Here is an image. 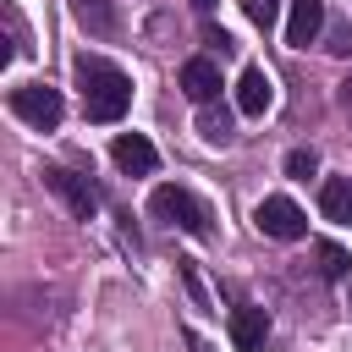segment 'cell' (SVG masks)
I'll return each mask as SVG.
<instances>
[{
	"label": "cell",
	"mask_w": 352,
	"mask_h": 352,
	"mask_svg": "<svg viewBox=\"0 0 352 352\" xmlns=\"http://www.w3.org/2000/svg\"><path fill=\"white\" fill-rule=\"evenodd\" d=\"M319 209L324 220H352V176H330L319 187Z\"/></svg>",
	"instance_id": "cell-11"
},
{
	"label": "cell",
	"mask_w": 352,
	"mask_h": 352,
	"mask_svg": "<svg viewBox=\"0 0 352 352\" xmlns=\"http://www.w3.org/2000/svg\"><path fill=\"white\" fill-rule=\"evenodd\" d=\"M253 220H258V231H264V236H275V242H297V236L308 231V214H302V209H297V204H292L286 192L264 198Z\"/></svg>",
	"instance_id": "cell-4"
},
{
	"label": "cell",
	"mask_w": 352,
	"mask_h": 352,
	"mask_svg": "<svg viewBox=\"0 0 352 352\" xmlns=\"http://www.w3.org/2000/svg\"><path fill=\"white\" fill-rule=\"evenodd\" d=\"M192 6H198V11H209V6H214V0H192Z\"/></svg>",
	"instance_id": "cell-19"
},
{
	"label": "cell",
	"mask_w": 352,
	"mask_h": 352,
	"mask_svg": "<svg viewBox=\"0 0 352 352\" xmlns=\"http://www.w3.org/2000/svg\"><path fill=\"white\" fill-rule=\"evenodd\" d=\"M148 209L160 214V220H170V226H182L187 236H209V209L187 192V187H154V198H148Z\"/></svg>",
	"instance_id": "cell-2"
},
{
	"label": "cell",
	"mask_w": 352,
	"mask_h": 352,
	"mask_svg": "<svg viewBox=\"0 0 352 352\" xmlns=\"http://www.w3.org/2000/svg\"><path fill=\"white\" fill-rule=\"evenodd\" d=\"M264 336H270V314L264 308H231V346L236 352L264 346Z\"/></svg>",
	"instance_id": "cell-10"
},
{
	"label": "cell",
	"mask_w": 352,
	"mask_h": 352,
	"mask_svg": "<svg viewBox=\"0 0 352 352\" xmlns=\"http://www.w3.org/2000/svg\"><path fill=\"white\" fill-rule=\"evenodd\" d=\"M275 104V82H270V72L264 66H248L242 77H236V110L242 116H264Z\"/></svg>",
	"instance_id": "cell-7"
},
{
	"label": "cell",
	"mask_w": 352,
	"mask_h": 352,
	"mask_svg": "<svg viewBox=\"0 0 352 352\" xmlns=\"http://www.w3.org/2000/svg\"><path fill=\"white\" fill-rule=\"evenodd\" d=\"M198 132H204L209 143H231V110L209 99V104H204V116H198Z\"/></svg>",
	"instance_id": "cell-13"
},
{
	"label": "cell",
	"mask_w": 352,
	"mask_h": 352,
	"mask_svg": "<svg viewBox=\"0 0 352 352\" xmlns=\"http://www.w3.org/2000/svg\"><path fill=\"white\" fill-rule=\"evenodd\" d=\"M77 82H82V110H88V121H121V116H126L132 82H126L121 66L82 55V60H77Z\"/></svg>",
	"instance_id": "cell-1"
},
{
	"label": "cell",
	"mask_w": 352,
	"mask_h": 352,
	"mask_svg": "<svg viewBox=\"0 0 352 352\" xmlns=\"http://www.w3.org/2000/svg\"><path fill=\"white\" fill-rule=\"evenodd\" d=\"M11 110H16L28 126H38V132L60 126V116H66L60 88H50V82H22V88H11Z\"/></svg>",
	"instance_id": "cell-3"
},
{
	"label": "cell",
	"mask_w": 352,
	"mask_h": 352,
	"mask_svg": "<svg viewBox=\"0 0 352 352\" xmlns=\"http://www.w3.org/2000/svg\"><path fill=\"white\" fill-rule=\"evenodd\" d=\"M44 182H50V192H60V204L77 214V220H94L99 214V192H94V182L88 176H77V170H44Z\"/></svg>",
	"instance_id": "cell-5"
},
{
	"label": "cell",
	"mask_w": 352,
	"mask_h": 352,
	"mask_svg": "<svg viewBox=\"0 0 352 352\" xmlns=\"http://www.w3.org/2000/svg\"><path fill=\"white\" fill-rule=\"evenodd\" d=\"M192 352H209V341H198V336H192Z\"/></svg>",
	"instance_id": "cell-18"
},
{
	"label": "cell",
	"mask_w": 352,
	"mask_h": 352,
	"mask_svg": "<svg viewBox=\"0 0 352 352\" xmlns=\"http://www.w3.org/2000/svg\"><path fill=\"white\" fill-rule=\"evenodd\" d=\"M341 104H346V110H352V82H346V88H341Z\"/></svg>",
	"instance_id": "cell-17"
},
{
	"label": "cell",
	"mask_w": 352,
	"mask_h": 352,
	"mask_svg": "<svg viewBox=\"0 0 352 352\" xmlns=\"http://www.w3.org/2000/svg\"><path fill=\"white\" fill-rule=\"evenodd\" d=\"M182 94H187L192 104H209V99L220 94V66H214L209 55H192V60L182 66Z\"/></svg>",
	"instance_id": "cell-9"
},
{
	"label": "cell",
	"mask_w": 352,
	"mask_h": 352,
	"mask_svg": "<svg viewBox=\"0 0 352 352\" xmlns=\"http://www.w3.org/2000/svg\"><path fill=\"white\" fill-rule=\"evenodd\" d=\"M242 11H248V22H258V28H275V16H280V0H242Z\"/></svg>",
	"instance_id": "cell-15"
},
{
	"label": "cell",
	"mask_w": 352,
	"mask_h": 352,
	"mask_svg": "<svg viewBox=\"0 0 352 352\" xmlns=\"http://www.w3.org/2000/svg\"><path fill=\"white\" fill-rule=\"evenodd\" d=\"M110 160H116L126 176H148V170L160 165V154H154V143H148L143 132H121V138L110 143Z\"/></svg>",
	"instance_id": "cell-6"
},
{
	"label": "cell",
	"mask_w": 352,
	"mask_h": 352,
	"mask_svg": "<svg viewBox=\"0 0 352 352\" xmlns=\"http://www.w3.org/2000/svg\"><path fill=\"white\" fill-rule=\"evenodd\" d=\"M324 28V0H292V16H286V44L292 50H308Z\"/></svg>",
	"instance_id": "cell-8"
},
{
	"label": "cell",
	"mask_w": 352,
	"mask_h": 352,
	"mask_svg": "<svg viewBox=\"0 0 352 352\" xmlns=\"http://www.w3.org/2000/svg\"><path fill=\"white\" fill-rule=\"evenodd\" d=\"M346 270H352V253H346L341 242H319V275H324V280H341Z\"/></svg>",
	"instance_id": "cell-14"
},
{
	"label": "cell",
	"mask_w": 352,
	"mask_h": 352,
	"mask_svg": "<svg viewBox=\"0 0 352 352\" xmlns=\"http://www.w3.org/2000/svg\"><path fill=\"white\" fill-rule=\"evenodd\" d=\"M72 16H77L88 33H99V38L116 33V6H110V0H72Z\"/></svg>",
	"instance_id": "cell-12"
},
{
	"label": "cell",
	"mask_w": 352,
	"mask_h": 352,
	"mask_svg": "<svg viewBox=\"0 0 352 352\" xmlns=\"http://www.w3.org/2000/svg\"><path fill=\"white\" fill-rule=\"evenodd\" d=\"M314 165H319L314 148H292V154H286V176H314Z\"/></svg>",
	"instance_id": "cell-16"
}]
</instances>
